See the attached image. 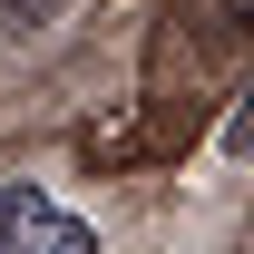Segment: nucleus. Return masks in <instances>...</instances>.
Instances as JSON below:
<instances>
[{
    "label": "nucleus",
    "mask_w": 254,
    "mask_h": 254,
    "mask_svg": "<svg viewBox=\"0 0 254 254\" xmlns=\"http://www.w3.org/2000/svg\"><path fill=\"white\" fill-rule=\"evenodd\" d=\"M0 254H98V235L39 186H0Z\"/></svg>",
    "instance_id": "nucleus-1"
},
{
    "label": "nucleus",
    "mask_w": 254,
    "mask_h": 254,
    "mask_svg": "<svg viewBox=\"0 0 254 254\" xmlns=\"http://www.w3.org/2000/svg\"><path fill=\"white\" fill-rule=\"evenodd\" d=\"M225 157H254V78H245V98L225 108Z\"/></svg>",
    "instance_id": "nucleus-2"
},
{
    "label": "nucleus",
    "mask_w": 254,
    "mask_h": 254,
    "mask_svg": "<svg viewBox=\"0 0 254 254\" xmlns=\"http://www.w3.org/2000/svg\"><path fill=\"white\" fill-rule=\"evenodd\" d=\"M49 10H59V0H0V30H39Z\"/></svg>",
    "instance_id": "nucleus-3"
}]
</instances>
